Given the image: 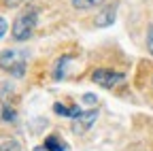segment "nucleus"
<instances>
[{
    "label": "nucleus",
    "mask_w": 153,
    "mask_h": 151,
    "mask_svg": "<svg viewBox=\"0 0 153 151\" xmlns=\"http://www.w3.org/2000/svg\"><path fill=\"white\" fill-rule=\"evenodd\" d=\"M36 24H38V9L36 7H30V9L22 11L11 26L13 39L15 41H28L34 32V28H36Z\"/></svg>",
    "instance_id": "1"
},
{
    "label": "nucleus",
    "mask_w": 153,
    "mask_h": 151,
    "mask_svg": "<svg viewBox=\"0 0 153 151\" xmlns=\"http://www.w3.org/2000/svg\"><path fill=\"white\" fill-rule=\"evenodd\" d=\"M0 68L15 74V77H22L26 70V62L24 58H19V53L15 49H4L0 51Z\"/></svg>",
    "instance_id": "2"
},
{
    "label": "nucleus",
    "mask_w": 153,
    "mask_h": 151,
    "mask_svg": "<svg viewBox=\"0 0 153 151\" xmlns=\"http://www.w3.org/2000/svg\"><path fill=\"white\" fill-rule=\"evenodd\" d=\"M91 81L100 87H106V89H113L126 81V74L123 72H115V70H108V68H98L91 72Z\"/></svg>",
    "instance_id": "3"
},
{
    "label": "nucleus",
    "mask_w": 153,
    "mask_h": 151,
    "mask_svg": "<svg viewBox=\"0 0 153 151\" xmlns=\"http://www.w3.org/2000/svg\"><path fill=\"white\" fill-rule=\"evenodd\" d=\"M98 119V109H89V111H83L74 121V132H85L94 126V121Z\"/></svg>",
    "instance_id": "4"
},
{
    "label": "nucleus",
    "mask_w": 153,
    "mask_h": 151,
    "mask_svg": "<svg viewBox=\"0 0 153 151\" xmlns=\"http://www.w3.org/2000/svg\"><path fill=\"white\" fill-rule=\"evenodd\" d=\"M115 15H117V7H115V4L104 7L98 15H96V26H98V28H106V26H111V24L115 22Z\"/></svg>",
    "instance_id": "5"
},
{
    "label": "nucleus",
    "mask_w": 153,
    "mask_h": 151,
    "mask_svg": "<svg viewBox=\"0 0 153 151\" xmlns=\"http://www.w3.org/2000/svg\"><path fill=\"white\" fill-rule=\"evenodd\" d=\"M53 113H55V115H62V117L76 119L83 111H81L79 106H66V104H62V102H55V104H53Z\"/></svg>",
    "instance_id": "6"
},
{
    "label": "nucleus",
    "mask_w": 153,
    "mask_h": 151,
    "mask_svg": "<svg viewBox=\"0 0 153 151\" xmlns=\"http://www.w3.org/2000/svg\"><path fill=\"white\" fill-rule=\"evenodd\" d=\"M0 151H22V143L11 136H0Z\"/></svg>",
    "instance_id": "7"
},
{
    "label": "nucleus",
    "mask_w": 153,
    "mask_h": 151,
    "mask_svg": "<svg viewBox=\"0 0 153 151\" xmlns=\"http://www.w3.org/2000/svg\"><path fill=\"white\" fill-rule=\"evenodd\" d=\"M104 0H72V7L79 9V11H89V9H96L100 7Z\"/></svg>",
    "instance_id": "8"
},
{
    "label": "nucleus",
    "mask_w": 153,
    "mask_h": 151,
    "mask_svg": "<svg viewBox=\"0 0 153 151\" xmlns=\"http://www.w3.org/2000/svg\"><path fill=\"white\" fill-rule=\"evenodd\" d=\"M43 145H45L49 151H66V149H64V145H62V141L57 138L55 134H49V136L45 138V143H43Z\"/></svg>",
    "instance_id": "9"
},
{
    "label": "nucleus",
    "mask_w": 153,
    "mask_h": 151,
    "mask_svg": "<svg viewBox=\"0 0 153 151\" xmlns=\"http://www.w3.org/2000/svg\"><path fill=\"white\" fill-rule=\"evenodd\" d=\"M70 62V55H62L55 64V70H53V79H62L64 72H66V64Z\"/></svg>",
    "instance_id": "10"
},
{
    "label": "nucleus",
    "mask_w": 153,
    "mask_h": 151,
    "mask_svg": "<svg viewBox=\"0 0 153 151\" xmlns=\"http://www.w3.org/2000/svg\"><path fill=\"white\" fill-rule=\"evenodd\" d=\"M2 119H4V121H15V119H17V113H15L11 106H4V109H2Z\"/></svg>",
    "instance_id": "11"
},
{
    "label": "nucleus",
    "mask_w": 153,
    "mask_h": 151,
    "mask_svg": "<svg viewBox=\"0 0 153 151\" xmlns=\"http://www.w3.org/2000/svg\"><path fill=\"white\" fill-rule=\"evenodd\" d=\"M147 51L153 55V24L147 28Z\"/></svg>",
    "instance_id": "12"
},
{
    "label": "nucleus",
    "mask_w": 153,
    "mask_h": 151,
    "mask_svg": "<svg viewBox=\"0 0 153 151\" xmlns=\"http://www.w3.org/2000/svg\"><path fill=\"white\" fill-rule=\"evenodd\" d=\"M7 30H9V24H7V19L4 17H0V39L7 34Z\"/></svg>",
    "instance_id": "13"
},
{
    "label": "nucleus",
    "mask_w": 153,
    "mask_h": 151,
    "mask_svg": "<svg viewBox=\"0 0 153 151\" xmlns=\"http://www.w3.org/2000/svg\"><path fill=\"white\" fill-rule=\"evenodd\" d=\"M83 102H85V104H96V96H94V94H85V96H83Z\"/></svg>",
    "instance_id": "14"
},
{
    "label": "nucleus",
    "mask_w": 153,
    "mask_h": 151,
    "mask_svg": "<svg viewBox=\"0 0 153 151\" xmlns=\"http://www.w3.org/2000/svg\"><path fill=\"white\" fill-rule=\"evenodd\" d=\"M4 2L9 7H17V4H22V2H28V0H4Z\"/></svg>",
    "instance_id": "15"
},
{
    "label": "nucleus",
    "mask_w": 153,
    "mask_h": 151,
    "mask_svg": "<svg viewBox=\"0 0 153 151\" xmlns=\"http://www.w3.org/2000/svg\"><path fill=\"white\" fill-rule=\"evenodd\" d=\"M32 151H49V149H47V147H45V145H38V147H34V149H32Z\"/></svg>",
    "instance_id": "16"
}]
</instances>
